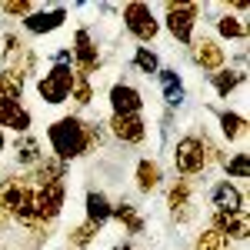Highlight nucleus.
Masks as SVG:
<instances>
[{
	"instance_id": "nucleus-1",
	"label": "nucleus",
	"mask_w": 250,
	"mask_h": 250,
	"mask_svg": "<svg viewBox=\"0 0 250 250\" xmlns=\"http://www.w3.org/2000/svg\"><path fill=\"white\" fill-rule=\"evenodd\" d=\"M47 147L50 157H57L63 164L80 160V157H90V120H83L80 114H63L54 124H47Z\"/></svg>"
},
{
	"instance_id": "nucleus-2",
	"label": "nucleus",
	"mask_w": 250,
	"mask_h": 250,
	"mask_svg": "<svg viewBox=\"0 0 250 250\" xmlns=\"http://www.w3.org/2000/svg\"><path fill=\"white\" fill-rule=\"evenodd\" d=\"M173 160V173L177 177H187V180H197L210 170L213 164H224V150L213 144L207 134H184L170 150Z\"/></svg>"
},
{
	"instance_id": "nucleus-3",
	"label": "nucleus",
	"mask_w": 250,
	"mask_h": 250,
	"mask_svg": "<svg viewBox=\"0 0 250 250\" xmlns=\"http://www.w3.org/2000/svg\"><path fill=\"white\" fill-rule=\"evenodd\" d=\"M67 207V184H50V187H30L23 207L14 217V227H54L57 217Z\"/></svg>"
},
{
	"instance_id": "nucleus-4",
	"label": "nucleus",
	"mask_w": 250,
	"mask_h": 250,
	"mask_svg": "<svg viewBox=\"0 0 250 250\" xmlns=\"http://www.w3.org/2000/svg\"><path fill=\"white\" fill-rule=\"evenodd\" d=\"M204 17V7L193 3V0H167L164 3V20H160V30H167L170 40H177L180 47H190L193 34L200 27Z\"/></svg>"
},
{
	"instance_id": "nucleus-5",
	"label": "nucleus",
	"mask_w": 250,
	"mask_h": 250,
	"mask_svg": "<svg viewBox=\"0 0 250 250\" xmlns=\"http://www.w3.org/2000/svg\"><path fill=\"white\" fill-rule=\"evenodd\" d=\"M120 23H124V30H127L140 47H147V43H154V40L160 37V17H157V10L150 3H140V0L124 3V7H120Z\"/></svg>"
},
{
	"instance_id": "nucleus-6",
	"label": "nucleus",
	"mask_w": 250,
	"mask_h": 250,
	"mask_svg": "<svg viewBox=\"0 0 250 250\" xmlns=\"http://www.w3.org/2000/svg\"><path fill=\"white\" fill-rule=\"evenodd\" d=\"M70 87H74V67L67 63H50L37 77V97L47 107H63L70 100Z\"/></svg>"
},
{
	"instance_id": "nucleus-7",
	"label": "nucleus",
	"mask_w": 250,
	"mask_h": 250,
	"mask_svg": "<svg viewBox=\"0 0 250 250\" xmlns=\"http://www.w3.org/2000/svg\"><path fill=\"white\" fill-rule=\"evenodd\" d=\"M167 213L177 227L197 220V184L187 177H173L167 184Z\"/></svg>"
},
{
	"instance_id": "nucleus-8",
	"label": "nucleus",
	"mask_w": 250,
	"mask_h": 250,
	"mask_svg": "<svg viewBox=\"0 0 250 250\" xmlns=\"http://www.w3.org/2000/svg\"><path fill=\"white\" fill-rule=\"evenodd\" d=\"M67 47H70V57H74V74L94 80L100 74V67H104V57H100V43L94 40L90 27H77L74 40Z\"/></svg>"
},
{
	"instance_id": "nucleus-9",
	"label": "nucleus",
	"mask_w": 250,
	"mask_h": 250,
	"mask_svg": "<svg viewBox=\"0 0 250 250\" xmlns=\"http://www.w3.org/2000/svg\"><path fill=\"white\" fill-rule=\"evenodd\" d=\"M187 54H190V63L197 67V70H204L207 77L227 67V47H224L217 37H210V34H193Z\"/></svg>"
},
{
	"instance_id": "nucleus-10",
	"label": "nucleus",
	"mask_w": 250,
	"mask_h": 250,
	"mask_svg": "<svg viewBox=\"0 0 250 250\" xmlns=\"http://www.w3.org/2000/svg\"><path fill=\"white\" fill-rule=\"evenodd\" d=\"M104 127H107V137H114L117 144H124V147H144L147 134H150V124L144 120V114H130V117L110 114V120Z\"/></svg>"
},
{
	"instance_id": "nucleus-11",
	"label": "nucleus",
	"mask_w": 250,
	"mask_h": 250,
	"mask_svg": "<svg viewBox=\"0 0 250 250\" xmlns=\"http://www.w3.org/2000/svg\"><path fill=\"white\" fill-rule=\"evenodd\" d=\"M207 227H213L217 233H224L233 247L250 240V210H210Z\"/></svg>"
},
{
	"instance_id": "nucleus-12",
	"label": "nucleus",
	"mask_w": 250,
	"mask_h": 250,
	"mask_svg": "<svg viewBox=\"0 0 250 250\" xmlns=\"http://www.w3.org/2000/svg\"><path fill=\"white\" fill-rule=\"evenodd\" d=\"M67 17H70V7H63V3L37 7L34 14H27V17L20 20V27H23L27 34H34V37H47V34L60 30V27L67 23Z\"/></svg>"
},
{
	"instance_id": "nucleus-13",
	"label": "nucleus",
	"mask_w": 250,
	"mask_h": 250,
	"mask_svg": "<svg viewBox=\"0 0 250 250\" xmlns=\"http://www.w3.org/2000/svg\"><path fill=\"white\" fill-rule=\"evenodd\" d=\"M107 104H110V114L120 117H130V114H144L147 100H144V90L127 83V80H114L107 87Z\"/></svg>"
},
{
	"instance_id": "nucleus-14",
	"label": "nucleus",
	"mask_w": 250,
	"mask_h": 250,
	"mask_svg": "<svg viewBox=\"0 0 250 250\" xmlns=\"http://www.w3.org/2000/svg\"><path fill=\"white\" fill-rule=\"evenodd\" d=\"M207 204L210 210H247V190L233 180H213L207 190Z\"/></svg>"
},
{
	"instance_id": "nucleus-15",
	"label": "nucleus",
	"mask_w": 250,
	"mask_h": 250,
	"mask_svg": "<svg viewBox=\"0 0 250 250\" xmlns=\"http://www.w3.org/2000/svg\"><path fill=\"white\" fill-rule=\"evenodd\" d=\"M27 193H30V184L23 173H0V213H7L14 220L27 200Z\"/></svg>"
},
{
	"instance_id": "nucleus-16",
	"label": "nucleus",
	"mask_w": 250,
	"mask_h": 250,
	"mask_svg": "<svg viewBox=\"0 0 250 250\" xmlns=\"http://www.w3.org/2000/svg\"><path fill=\"white\" fill-rule=\"evenodd\" d=\"M27 177V184L30 187H50V184H67V177H70V164H63V160H57V157L43 154L30 167V170L23 173Z\"/></svg>"
},
{
	"instance_id": "nucleus-17",
	"label": "nucleus",
	"mask_w": 250,
	"mask_h": 250,
	"mask_svg": "<svg viewBox=\"0 0 250 250\" xmlns=\"http://www.w3.org/2000/svg\"><path fill=\"white\" fill-rule=\"evenodd\" d=\"M30 127H34V114L23 107V100H7V97H0V130L7 134V130H14V134H30Z\"/></svg>"
},
{
	"instance_id": "nucleus-18",
	"label": "nucleus",
	"mask_w": 250,
	"mask_h": 250,
	"mask_svg": "<svg viewBox=\"0 0 250 250\" xmlns=\"http://www.w3.org/2000/svg\"><path fill=\"white\" fill-rule=\"evenodd\" d=\"M134 187L137 193H144V197H150L164 187V167H160V160L157 157H140L134 167Z\"/></svg>"
},
{
	"instance_id": "nucleus-19",
	"label": "nucleus",
	"mask_w": 250,
	"mask_h": 250,
	"mask_svg": "<svg viewBox=\"0 0 250 250\" xmlns=\"http://www.w3.org/2000/svg\"><path fill=\"white\" fill-rule=\"evenodd\" d=\"M110 210H114V200L107 197V190L90 187V190L83 193V220H90V224H97L104 230L110 224Z\"/></svg>"
},
{
	"instance_id": "nucleus-20",
	"label": "nucleus",
	"mask_w": 250,
	"mask_h": 250,
	"mask_svg": "<svg viewBox=\"0 0 250 250\" xmlns=\"http://www.w3.org/2000/svg\"><path fill=\"white\" fill-rule=\"evenodd\" d=\"M157 83H160L164 104H167L170 110L184 107V100H187V87H184V77H180L177 67H160V70H157Z\"/></svg>"
},
{
	"instance_id": "nucleus-21",
	"label": "nucleus",
	"mask_w": 250,
	"mask_h": 250,
	"mask_svg": "<svg viewBox=\"0 0 250 250\" xmlns=\"http://www.w3.org/2000/svg\"><path fill=\"white\" fill-rule=\"evenodd\" d=\"M110 220L120 224V230L127 233V237H140V233L147 230V217H144L140 207L130 204V200H117L114 210H110Z\"/></svg>"
},
{
	"instance_id": "nucleus-22",
	"label": "nucleus",
	"mask_w": 250,
	"mask_h": 250,
	"mask_svg": "<svg viewBox=\"0 0 250 250\" xmlns=\"http://www.w3.org/2000/svg\"><path fill=\"white\" fill-rule=\"evenodd\" d=\"M10 154H14V167H20V173H27L43 157V140L37 134H20L10 147Z\"/></svg>"
},
{
	"instance_id": "nucleus-23",
	"label": "nucleus",
	"mask_w": 250,
	"mask_h": 250,
	"mask_svg": "<svg viewBox=\"0 0 250 250\" xmlns=\"http://www.w3.org/2000/svg\"><path fill=\"white\" fill-rule=\"evenodd\" d=\"M210 90L220 100H230L244 83H247V70H237V67H224V70H217V74H210Z\"/></svg>"
},
{
	"instance_id": "nucleus-24",
	"label": "nucleus",
	"mask_w": 250,
	"mask_h": 250,
	"mask_svg": "<svg viewBox=\"0 0 250 250\" xmlns=\"http://www.w3.org/2000/svg\"><path fill=\"white\" fill-rule=\"evenodd\" d=\"M213 30H217V40L224 43V40H237V43H247L250 40V30H247V20L237 17V14H220V17H213Z\"/></svg>"
},
{
	"instance_id": "nucleus-25",
	"label": "nucleus",
	"mask_w": 250,
	"mask_h": 250,
	"mask_svg": "<svg viewBox=\"0 0 250 250\" xmlns=\"http://www.w3.org/2000/svg\"><path fill=\"white\" fill-rule=\"evenodd\" d=\"M217 127H220V137L227 144H237L247 137V117L240 110H217Z\"/></svg>"
},
{
	"instance_id": "nucleus-26",
	"label": "nucleus",
	"mask_w": 250,
	"mask_h": 250,
	"mask_svg": "<svg viewBox=\"0 0 250 250\" xmlns=\"http://www.w3.org/2000/svg\"><path fill=\"white\" fill-rule=\"evenodd\" d=\"M100 227L90 224V220H77V224H70V230H67V250H90V244H97V237H100Z\"/></svg>"
},
{
	"instance_id": "nucleus-27",
	"label": "nucleus",
	"mask_w": 250,
	"mask_h": 250,
	"mask_svg": "<svg viewBox=\"0 0 250 250\" xmlns=\"http://www.w3.org/2000/svg\"><path fill=\"white\" fill-rule=\"evenodd\" d=\"M130 67H134L137 74H144V77H157V70L164 67L160 63V54H157L154 47H134V57H130Z\"/></svg>"
},
{
	"instance_id": "nucleus-28",
	"label": "nucleus",
	"mask_w": 250,
	"mask_h": 250,
	"mask_svg": "<svg viewBox=\"0 0 250 250\" xmlns=\"http://www.w3.org/2000/svg\"><path fill=\"white\" fill-rule=\"evenodd\" d=\"M23 90H27V77H23L20 70L0 67V97H7V100H23Z\"/></svg>"
},
{
	"instance_id": "nucleus-29",
	"label": "nucleus",
	"mask_w": 250,
	"mask_h": 250,
	"mask_svg": "<svg viewBox=\"0 0 250 250\" xmlns=\"http://www.w3.org/2000/svg\"><path fill=\"white\" fill-rule=\"evenodd\" d=\"M220 167L227 173V180H233V184H237V180H247L250 177V154L247 150H233L230 157H224Z\"/></svg>"
},
{
	"instance_id": "nucleus-30",
	"label": "nucleus",
	"mask_w": 250,
	"mask_h": 250,
	"mask_svg": "<svg viewBox=\"0 0 250 250\" xmlns=\"http://www.w3.org/2000/svg\"><path fill=\"white\" fill-rule=\"evenodd\" d=\"M193 250H233V244L224 237V233H217L213 227H200L197 237H193Z\"/></svg>"
},
{
	"instance_id": "nucleus-31",
	"label": "nucleus",
	"mask_w": 250,
	"mask_h": 250,
	"mask_svg": "<svg viewBox=\"0 0 250 250\" xmlns=\"http://www.w3.org/2000/svg\"><path fill=\"white\" fill-rule=\"evenodd\" d=\"M70 100H74V107H77V110H83V107H90V104L97 100V94H94V80H90V77H80V74H74Z\"/></svg>"
},
{
	"instance_id": "nucleus-32",
	"label": "nucleus",
	"mask_w": 250,
	"mask_h": 250,
	"mask_svg": "<svg viewBox=\"0 0 250 250\" xmlns=\"http://www.w3.org/2000/svg\"><path fill=\"white\" fill-rule=\"evenodd\" d=\"M40 3H34V0H0V14L3 17H17L23 20L27 14H34Z\"/></svg>"
},
{
	"instance_id": "nucleus-33",
	"label": "nucleus",
	"mask_w": 250,
	"mask_h": 250,
	"mask_svg": "<svg viewBox=\"0 0 250 250\" xmlns=\"http://www.w3.org/2000/svg\"><path fill=\"white\" fill-rule=\"evenodd\" d=\"M0 43H3V50H0V57H3V63H7V60H14L17 54H23V50H27V43H23V37H17L14 30H7V34L0 37Z\"/></svg>"
},
{
	"instance_id": "nucleus-34",
	"label": "nucleus",
	"mask_w": 250,
	"mask_h": 250,
	"mask_svg": "<svg viewBox=\"0 0 250 250\" xmlns=\"http://www.w3.org/2000/svg\"><path fill=\"white\" fill-rule=\"evenodd\" d=\"M10 227H14V220H10L7 213H0V233H3V230H10Z\"/></svg>"
},
{
	"instance_id": "nucleus-35",
	"label": "nucleus",
	"mask_w": 250,
	"mask_h": 250,
	"mask_svg": "<svg viewBox=\"0 0 250 250\" xmlns=\"http://www.w3.org/2000/svg\"><path fill=\"white\" fill-rule=\"evenodd\" d=\"M110 250H137V247H134V244H127V240H120V244H114Z\"/></svg>"
},
{
	"instance_id": "nucleus-36",
	"label": "nucleus",
	"mask_w": 250,
	"mask_h": 250,
	"mask_svg": "<svg viewBox=\"0 0 250 250\" xmlns=\"http://www.w3.org/2000/svg\"><path fill=\"white\" fill-rule=\"evenodd\" d=\"M3 150H7V134L0 130V157H3Z\"/></svg>"
},
{
	"instance_id": "nucleus-37",
	"label": "nucleus",
	"mask_w": 250,
	"mask_h": 250,
	"mask_svg": "<svg viewBox=\"0 0 250 250\" xmlns=\"http://www.w3.org/2000/svg\"><path fill=\"white\" fill-rule=\"evenodd\" d=\"M0 250H23V247H0Z\"/></svg>"
}]
</instances>
